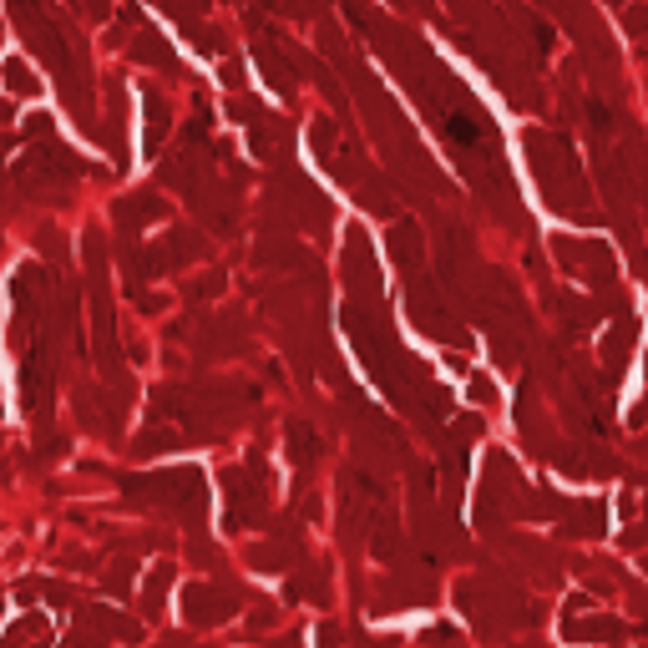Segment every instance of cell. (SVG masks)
Instances as JSON below:
<instances>
[{"mask_svg": "<svg viewBox=\"0 0 648 648\" xmlns=\"http://www.w3.org/2000/svg\"><path fill=\"white\" fill-rule=\"evenodd\" d=\"M0 76H6V87H11L16 97H36V92H41V81H36L31 61H21V56H11L6 66H0Z\"/></svg>", "mask_w": 648, "mask_h": 648, "instance_id": "cell-1", "label": "cell"}, {"mask_svg": "<svg viewBox=\"0 0 648 648\" xmlns=\"http://www.w3.org/2000/svg\"><path fill=\"white\" fill-rule=\"evenodd\" d=\"M41 628H46V618H41V613H26L21 623H11V633H6V648H21V643L41 638Z\"/></svg>", "mask_w": 648, "mask_h": 648, "instance_id": "cell-2", "label": "cell"}, {"mask_svg": "<svg viewBox=\"0 0 648 648\" xmlns=\"http://www.w3.org/2000/svg\"><path fill=\"white\" fill-rule=\"evenodd\" d=\"M36 243H41L46 254H61V259H66V238H56L51 228H41V233H36Z\"/></svg>", "mask_w": 648, "mask_h": 648, "instance_id": "cell-3", "label": "cell"}, {"mask_svg": "<svg viewBox=\"0 0 648 648\" xmlns=\"http://www.w3.org/2000/svg\"><path fill=\"white\" fill-rule=\"evenodd\" d=\"M26 137H36V142H41V137H51V117H46V112L26 117Z\"/></svg>", "mask_w": 648, "mask_h": 648, "instance_id": "cell-4", "label": "cell"}, {"mask_svg": "<svg viewBox=\"0 0 648 648\" xmlns=\"http://www.w3.org/2000/svg\"><path fill=\"white\" fill-rule=\"evenodd\" d=\"M81 11H87V16H107V0H81Z\"/></svg>", "mask_w": 648, "mask_h": 648, "instance_id": "cell-5", "label": "cell"}, {"mask_svg": "<svg viewBox=\"0 0 648 648\" xmlns=\"http://www.w3.org/2000/svg\"><path fill=\"white\" fill-rule=\"evenodd\" d=\"M11 117H16V107H11V102H0V127H11Z\"/></svg>", "mask_w": 648, "mask_h": 648, "instance_id": "cell-6", "label": "cell"}, {"mask_svg": "<svg viewBox=\"0 0 648 648\" xmlns=\"http://www.w3.org/2000/svg\"><path fill=\"white\" fill-rule=\"evenodd\" d=\"M11 147H16V137H11V132H0V157H6Z\"/></svg>", "mask_w": 648, "mask_h": 648, "instance_id": "cell-7", "label": "cell"}, {"mask_svg": "<svg viewBox=\"0 0 648 648\" xmlns=\"http://www.w3.org/2000/svg\"><path fill=\"white\" fill-rule=\"evenodd\" d=\"M0 451H6V446H0ZM0 476H6V471H0Z\"/></svg>", "mask_w": 648, "mask_h": 648, "instance_id": "cell-8", "label": "cell"}]
</instances>
